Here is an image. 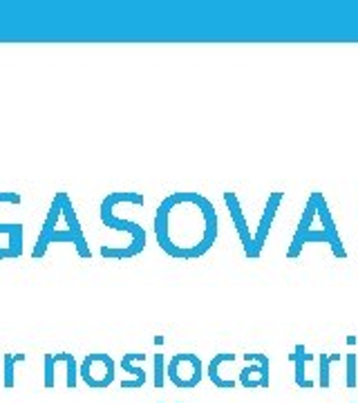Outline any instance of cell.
<instances>
[{
    "label": "cell",
    "instance_id": "6da1fadb",
    "mask_svg": "<svg viewBox=\"0 0 358 403\" xmlns=\"http://www.w3.org/2000/svg\"><path fill=\"white\" fill-rule=\"evenodd\" d=\"M153 227L159 249L177 260L206 256L220 236L213 202L193 190H177L159 202Z\"/></svg>",
    "mask_w": 358,
    "mask_h": 403
},
{
    "label": "cell",
    "instance_id": "7a4b0ae2",
    "mask_svg": "<svg viewBox=\"0 0 358 403\" xmlns=\"http://www.w3.org/2000/svg\"><path fill=\"white\" fill-rule=\"evenodd\" d=\"M312 242L327 245L336 258H341V260L347 258V249L341 240V233H338L330 202L325 199L323 193H318V190H314V193L307 197L300 222H298L293 238H291V245H289V249H287V258L296 260L302 254V249L307 245H312Z\"/></svg>",
    "mask_w": 358,
    "mask_h": 403
},
{
    "label": "cell",
    "instance_id": "3957f363",
    "mask_svg": "<svg viewBox=\"0 0 358 403\" xmlns=\"http://www.w3.org/2000/svg\"><path fill=\"white\" fill-rule=\"evenodd\" d=\"M130 190H121V193H110L103 197L101 206H99V217H101L103 227L112 229V231H123V233L130 236V242L126 247H101V258L105 260H130L139 254H144L146 249V229L135 220H126L117 215V206L128 197Z\"/></svg>",
    "mask_w": 358,
    "mask_h": 403
},
{
    "label": "cell",
    "instance_id": "277c9868",
    "mask_svg": "<svg viewBox=\"0 0 358 403\" xmlns=\"http://www.w3.org/2000/svg\"><path fill=\"white\" fill-rule=\"evenodd\" d=\"M63 215L67 220V227L65 229H56L52 236H49L47 240L43 242H36L34 245V251H32V258L34 260H41L45 254H47V247L49 245H54V242H69L74 249H76V254L81 256V258H92V251H90L87 247V240L83 236V229H81V222H78V215H76V211H74V204H72V199H69V195L65 193L63 195Z\"/></svg>",
    "mask_w": 358,
    "mask_h": 403
},
{
    "label": "cell",
    "instance_id": "5b68a950",
    "mask_svg": "<svg viewBox=\"0 0 358 403\" xmlns=\"http://www.w3.org/2000/svg\"><path fill=\"white\" fill-rule=\"evenodd\" d=\"M166 377L179 390H193L204 379V363L197 354L191 352H179L168 359Z\"/></svg>",
    "mask_w": 358,
    "mask_h": 403
},
{
    "label": "cell",
    "instance_id": "8992f818",
    "mask_svg": "<svg viewBox=\"0 0 358 403\" xmlns=\"http://www.w3.org/2000/svg\"><path fill=\"white\" fill-rule=\"evenodd\" d=\"M78 377L85 383L87 388L92 390H105L114 383L117 377V363L110 354H103V352H94V354H87L81 365H78Z\"/></svg>",
    "mask_w": 358,
    "mask_h": 403
},
{
    "label": "cell",
    "instance_id": "52a82bcc",
    "mask_svg": "<svg viewBox=\"0 0 358 403\" xmlns=\"http://www.w3.org/2000/svg\"><path fill=\"white\" fill-rule=\"evenodd\" d=\"M224 204L228 208V215L233 220V227H235V233L240 238V245H242V251L248 260H257L260 254L255 251V233L251 229H248V222H246V215L242 213V202L237 199V195L233 190H226L224 193Z\"/></svg>",
    "mask_w": 358,
    "mask_h": 403
},
{
    "label": "cell",
    "instance_id": "ba28073f",
    "mask_svg": "<svg viewBox=\"0 0 358 403\" xmlns=\"http://www.w3.org/2000/svg\"><path fill=\"white\" fill-rule=\"evenodd\" d=\"M244 365L240 370V377H237V383L246 390H266L271 379H268V356L260 354V352H248V354H242Z\"/></svg>",
    "mask_w": 358,
    "mask_h": 403
},
{
    "label": "cell",
    "instance_id": "9c48e42d",
    "mask_svg": "<svg viewBox=\"0 0 358 403\" xmlns=\"http://www.w3.org/2000/svg\"><path fill=\"white\" fill-rule=\"evenodd\" d=\"M282 199H284V193H280V190H273V193H268L264 211H262L260 220H257V229H255V251L260 256H262V251H264L268 233H271V227H273V222H275L278 211H280Z\"/></svg>",
    "mask_w": 358,
    "mask_h": 403
},
{
    "label": "cell",
    "instance_id": "30bf717a",
    "mask_svg": "<svg viewBox=\"0 0 358 403\" xmlns=\"http://www.w3.org/2000/svg\"><path fill=\"white\" fill-rule=\"evenodd\" d=\"M289 359L293 363V381H296V386L300 388V390H314V388H318V381L312 379L309 372H307V370H309V365H318V356L309 354L302 343H298Z\"/></svg>",
    "mask_w": 358,
    "mask_h": 403
},
{
    "label": "cell",
    "instance_id": "8fae6325",
    "mask_svg": "<svg viewBox=\"0 0 358 403\" xmlns=\"http://www.w3.org/2000/svg\"><path fill=\"white\" fill-rule=\"evenodd\" d=\"M235 361H237V354H231V352H222V354H215L208 361L206 375L217 390H235L237 381L226 375V365H231Z\"/></svg>",
    "mask_w": 358,
    "mask_h": 403
},
{
    "label": "cell",
    "instance_id": "7c38bea8",
    "mask_svg": "<svg viewBox=\"0 0 358 403\" xmlns=\"http://www.w3.org/2000/svg\"><path fill=\"white\" fill-rule=\"evenodd\" d=\"M146 361V354H142V352H130V354H123L121 359V370L128 372L133 379H126L121 381L119 386H121V390H139V388H144L146 386V370L139 365V363H144Z\"/></svg>",
    "mask_w": 358,
    "mask_h": 403
},
{
    "label": "cell",
    "instance_id": "4fadbf2b",
    "mask_svg": "<svg viewBox=\"0 0 358 403\" xmlns=\"http://www.w3.org/2000/svg\"><path fill=\"white\" fill-rule=\"evenodd\" d=\"M0 233L9 236V254L12 258H21L23 256V224L21 222H12V224H5V222H0Z\"/></svg>",
    "mask_w": 358,
    "mask_h": 403
},
{
    "label": "cell",
    "instance_id": "5bb4252c",
    "mask_svg": "<svg viewBox=\"0 0 358 403\" xmlns=\"http://www.w3.org/2000/svg\"><path fill=\"white\" fill-rule=\"evenodd\" d=\"M341 354H318V388L330 390L332 388V361H338Z\"/></svg>",
    "mask_w": 358,
    "mask_h": 403
},
{
    "label": "cell",
    "instance_id": "9a60e30c",
    "mask_svg": "<svg viewBox=\"0 0 358 403\" xmlns=\"http://www.w3.org/2000/svg\"><path fill=\"white\" fill-rule=\"evenodd\" d=\"M25 359H27L25 354H5L3 356V365H5V372H3V388L12 390L16 386V363H21Z\"/></svg>",
    "mask_w": 358,
    "mask_h": 403
},
{
    "label": "cell",
    "instance_id": "2e32d148",
    "mask_svg": "<svg viewBox=\"0 0 358 403\" xmlns=\"http://www.w3.org/2000/svg\"><path fill=\"white\" fill-rule=\"evenodd\" d=\"M166 368H168V361L164 354H155L153 356V386L157 390H162L166 386Z\"/></svg>",
    "mask_w": 358,
    "mask_h": 403
},
{
    "label": "cell",
    "instance_id": "e0dca14e",
    "mask_svg": "<svg viewBox=\"0 0 358 403\" xmlns=\"http://www.w3.org/2000/svg\"><path fill=\"white\" fill-rule=\"evenodd\" d=\"M345 386L350 390L358 386V356L354 352L345 354Z\"/></svg>",
    "mask_w": 358,
    "mask_h": 403
},
{
    "label": "cell",
    "instance_id": "ac0fdd59",
    "mask_svg": "<svg viewBox=\"0 0 358 403\" xmlns=\"http://www.w3.org/2000/svg\"><path fill=\"white\" fill-rule=\"evenodd\" d=\"M43 365H45V372H43V386L47 390H52L56 386V356L54 354H45L43 359Z\"/></svg>",
    "mask_w": 358,
    "mask_h": 403
},
{
    "label": "cell",
    "instance_id": "d6986e66",
    "mask_svg": "<svg viewBox=\"0 0 358 403\" xmlns=\"http://www.w3.org/2000/svg\"><path fill=\"white\" fill-rule=\"evenodd\" d=\"M23 197L21 193H12V190H0V204H21ZM12 258V254H9V249L3 247L0 249V260H7Z\"/></svg>",
    "mask_w": 358,
    "mask_h": 403
},
{
    "label": "cell",
    "instance_id": "ffe728a7",
    "mask_svg": "<svg viewBox=\"0 0 358 403\" xmlns=\"http://www.w3.org/2000/svg\"><path fill=\"white\" fill-rule=\"evenodd\" d=\"M159 403H164V401H159Z\"/></svg>",
    "mask_w": 358,
    "mask_h": 403
}]
</instances>
